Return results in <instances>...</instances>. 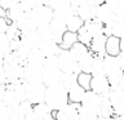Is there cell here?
Masks as SVG:
<instances>
[{"label":"cell","instance_id":"bcb514c9","mask_svg":"<svg viewBox=\"0 0 124 120\" xmlns=\"http://www.w3.org/2000/svg\"><path fill=\"white\" fill-rule=\"evenodd\" d=\"M8 25H9V21L7 19V17H3L0 15V35L5 34V31L8 29Z\"/></svg>","mask_w":124,"mask_h":120},{"label":"cell","instance_id":"4316f807","mask_svg":"<svg viewBox=\"0 0 124 120\" xmlns=\"http://www.w3.org/2000/svg\"><path fill=\"white\" fill-rule=\"evenodd\" d=\"M97 114H98V116H103V118H110L114 115V108H112V105L108 99V96H102V101L100 103Z\"/></svg>","mask_w":124,"mask_h":120},{"label":"cell","instance_id":"4dcf8cb0","mask_svg":"<svg viewBox=\"0 0 124 120\" xmlns=\"http://www.w3.org/2000/svg\"><path fill=\"white\" fill-rule=\"evenodd\" d=\"M91 75H92V76L105 75V62H103V57L96 56V54H94L93 63H92V68H91Z\"/></svg>","mask_w":124,"mask_h":120},{"label":"cell","instance_id":"8fae6325","mask_svg":"<svg viewBox=\"0 0 124 120\" xmlns=\"http://www.w3.org/2000/svg\"><path fill=\"white\" fill-rule=\"evenodd\" d=\"M116 18V12L112 7L107 5L106 3L101 4V5L97 7L96 10V19L102 23V25H110V23Z\"/></svg>","mask_w":124,"mask_h":120},{"label":"cell","instance_id":"b9f144b4","mask_svg":"<svg viewBox=\"0 0 124 120\" xmlns=\"http://www.w3.org/2000/svg\"><path fill=\"white\" fill-rule=\"evenodd\" d=\"M78 40L81 41L85 45H88V46H89V44H91V41H92V36L88 34V31L85 30L84 25H83V27H81L79 31H78Z\"/></svg>","mask_w":124,"mask_h":120},{"label":"cell","instance_id":"e575fe53","mask_svg":"<svg viewBox=\"0 0 124 120\" xmlns=\"http://www.w3.org/2000/svg\"><path fill=\"white\" fill-rule=\"evenodd\" d=\"M36 32H38V35H39V38H40L41 41H50V40H53V32H52V29H50L49 25L36 27Z\"/></svg>","mask_w":124,"mask_h":120},{"label":"cell","instance_id":"ba28073f","mask_svg":"<svg viewBox=\"0 0 124 120\" xmlns=\"http://www.w3.org/2000/svg\"><path fill=\"white\" fill-rule=\"evenodd\" d=\"M89 89L96 92L100 96H108V93L111 90V84L106 75H97L92 76Z\"/></svg>","mask_w":124,"mask_h":120},{"label":"cell","instance_id":"44dd1931","mask_svg":"<svg viewBox=\"0 0 124 120\" xmlns=\"http://www.w3.org/2000/svg\"><path fill=\"white\" fill-rule=\"evenodd\" d=\"M21 41H22L23 45L29 46L30 49L39 48L41 44V40H40V38H39L36 30L30 31V32H26V34H22L21 35Z\"/></svg>","mask_w":124,"mask_h":120},{"label":"cell","instance_id":"816d5d0a","mask_svg":"<svg viewBox=\"0 0 124 120\" xmlns=\"http://www.w3.org/2000/svg\"><path fill=\"white\" fill-rule=\"evenodd\" d=\"M25 120H41L39 116L35 114L34 111H31V112H29V114L26 115V118H25Z\"/></svg>","mask_w":124,"mask_h":120},{"label":"cell","instance_id":"836d02e7","mask_svg":"<svg viewBox=\"0 0 124 120\" xmlns=\"http://www.w3.org/2000/svg\"><path fill=\"white\" fill-rule=\"evenodd\" d=\"M76 81H78V74H65V72H62L61 79H60V84L69 90Z\"/></svg>","mask_w":124,"mask_h":120},{"label":"cell","instance_id":"603a6c76","mask_svg":"<svg viewBox=\"0 0 124 120\" xmlns=\"http://www.w3.org/2000/svg\"><path fill=\"white\" fill-rule=\"evenodd\" d=\"M69 50H70V53H71V56L75 58L78 62H79L80 60H83V58L87 56V54L91 53V49H89V46L85 45V44H83V43L79 41V40H78Z\"/></svg>","mask_w":124,"mask_h":120},{"label":"cell","instance_id":"91938a15","mask_svg":"<svg viewBox=\"0 0 124 120\" xmlns=\"http://www.w3.org/2000/svg\"><path fill=\"white\" fill-rule=\"evenodd\" d=\"M119 87L124 89V72H123V75H122V79H120V83H119Z\"/></svg>","mask_w":124,"mask_h":120},{"label":"cell","instance_id":"7402d4cb","mask_svg":"<svg viewBox=\"0 0 124 120\" xmlns=\"http://www.w3.org/2000/svg\"><path fill=\"white\" fill-rule=\"evenodd\" d=\"M105 50H106V54H108V56H119V53L122 52V49H120V38H116L114 35L107 36L106 44H105Z\"/></svg>","mask_w":124,"mask_h":120},{"label":"cell","instance_id":"3957f363","mask_svg":"<svg viewBox=\"0 0 124 120\" xmlns=\"http://www.w3.org/2000/svg\"><path fill=\"white\" fill-rule=\"evenodd\" d=\"M29 13L31 15V18H32L34 23L36 25V27L49 25L52 18L54 17V10L46 4H41V5L35 7Z\"/></svg>","mask_w":124,"mask_h":120},{"label":"cell","instance_id":"7c38bea8","mask_svg":"<svg viewBox=\"0 0 124 120\" xmlns=\"http://www.w3.org/2000/svg\"><path fill=\"white\" fill-rule=\"evenodd\" d=\"M50 29H52L53 32V40L57 43V44H61L62 41V36L63 34L67 31V27H66V21L65 19H61L58 17H53L52 21L49 23Z\"/></svg>","mask_w":124,"mask_h":120},{"label":"cell","instance_id":"9a60e30c","mask_svg":"<svg viewBox=\"0 0 124 120\" xmlns=\"http://www.w3.org/2000/svg\"><path fill=\"white\" fill-rule=\"evenodd\" d=\"M14 23L18 27V30L21 31V34H26V32H30V31L36 30V25L34 23L29 12H25Z\"/></svg>","mask_w":124,"mask_h":120},{"label":"cell","instance_id":"d6a6232c","mask_svg":"<svg viewBox=\"0 0 124 120\" xmlns=\"http://www.w3.org/2000/svg\"><path fill=\"white\" fill-rule=\"evenodd\" d=\"M83 25H84V21L78 14H74L66 19V27H67L69 31H72V32H78L83 27Z\"/></svg>","mask_w":124,"mask_h":120},{"label":"cell","instance_id":"ee69618b","mask_svg":"<svg viewBox=\"0 0 124 120\" xmlns=\"http://www.w3.org/2000/svg\"><path fill=\"white\" fill-rule=\"evenodd\" d=\"M69 0H48V5L52 8L53 10L60 9L61 7H63L65 4H67Z\"/></svg>","mask_w":124,"mask_h":120},{"label":"cell","instance_id":"11a10c76","mask_svg":"<svg viewBox=\"0 0 124 120\" xmlns=\"http://www.w3.org/2000/svg\"><path fill=\"white\" fill-rule=\"evenodd\" d=\"M118 1H119V0H105V3H106L107 5L112 7V8H114V9L116 8V5H118Z\"/></svg>","mask_w":124,"mask_h":120},{"label":"cell","instance_id":"c3c4849f","mask_svg":"<svg viewBox=\"0 0 124 120\" xmlns=\"http://www.w3.org/2000/svg\"><path fill=\"white\" fill-rule=\"evenodd\" d=\"M14 3H17V1H16V0H0V8L4 10H7V9H9Z\"/></svg>","mask_w":124,"mask_h":120},{"label":"cell","instance_id":"681fc988","mask_svg":"<svg viewBox=\"0 0 124 120\" xmlns=\"http://www.w3.org/2000/svg\"><path fill=\"white\" fill-rule=\"evenodd\" d=\"M22 44V41H21V38H18V39H12L10 40V50L12 52H16L18 48H19V45Z\"/></svg>","mask_w":124,"mask_h":120},{"label":"cell","instance_id":"d590c367","mask_svg":"<svg viewBox=\"0 0 124 120\" xmlns=\"http://www.w3.org/2000/svg\"><path fill=\"white\" fill-rule=\"evenodd\" d=\"M93 58H94V54L91 52L89 54H87V56H85L83 60L79 61V68H80V71L91 74V68H92V63H93Z\"/></svg>","mask_w":124,"mask_h":120},{"label":"cell","instance_id":"ab89813d","mask_svg":"<svg viewBox=\"0 0 124 120\" xmlns=\"http://www.w3.org/2000/svg\"><path fill=\"white\" fill-rule=\"evenodd\" d=\"M21 3L23 5L25 12H31V9H34L38 5H41V4L48 5V0H21Z\"/></svg>","mask_w":124,"mask_h":120},{"label":"cell","instance_id":"8992f818","mask_svg":"<svg viewBox=\"0 0 124 120\" xmlns=\"http://www.w3.org/2000/svg\"><path fill=\"white\" fill-rule=\"evenodd\" d=\"M108 99L114 108V115L124 116V89L120 87L111 88L108 93Z\"/></svg>","mask_w":124,"mask_h":120},{"label":"cell","instance_id":"74e56055","mask_svg":"<svg viewBox=\"0 0 124 120\" xmlns=\"http://www.w3.org/2000/svg\"><path fill=\"white\" fill-rule=\"evenodd\" d=\"M10 52V39L5 34L0 35V56H5Z\"/></svg>","mask_w":124,"mask_h":120},{"label":"cell","instance_id":"5b68a950","mask_svg":"<svg viewBox=\"0 0 124 120\" xmlns=\"http://www.w3.org/2000/svg\"><path fill=\"white\" fill-rule=\"evenodd\" d=\"M45 90L46 85L43 81H40V83H26V99L32 105L44 102Z\"/></svg>","mask_w":124,"mask_h":120},{"label":"cell","instance_id":"6da1fadb","mask_svg":"<svg viewBox=\"0 0 124 120\" xmlns=\"http://www.w3.org/2000/svg\"><path fill=\"white\" fill-rule=\"evenodd\" d=\"M44 102L52 108V111H58L70 102L67 89L63 88L60 83L46 87Z\"/></svg>","mask_w":124,"mask_h":120},{"label":"cell","instance_id":"d4e9b609","mask_svg":"<svg viewBox=\"0 0 124 120\" xmlns=\"http://www.w3.org/2000/svg\"><path fill=\"white\" fill-rule=\"evenodd\" d=\"M23 13H25L23 5H22L21 1H18V3H14L9 9L5 10V17L9 22H16Z\"/></svg>","mask_w":124,"mask_h":120},{"label":"cell","instance_id":"e0dca14e","mask_svg":"<svg viewBox=\"0 0 124 120\" xmlns=\"http://www.w3.org/2000/svg\"><path fill=\"white\" fill-rule=\"evenodd\" d=\"M106 39H107V36L105 34L100 35V36L93 38L92 41H91V44H89V49H91V52L93 54H96V56H101V57L106 56V50H105Z\"/></svg>","mask_w":124,"mask_h":120},{"label":"cell","instance_id":"7bdbcfd3","mask_svg":"<svg viewBox=\"0 0 124 120\" xmlns=\"http://www.w3.org/2000/svg\"><path fill=\"white\" fill-rule=\"evenodd\" d=\"M30 48L29 46H26V45H23V44H21L19 45V48L16 50V53H17V56H18V58L21 60L23 63L26 62V60H27V57H29V53H30Z\"/></svg>","mask_w":124,"mask_h":120},{"label":"cell","instance_id":"cb8c5ba5","mask_svg":"<svg viewBox=\"0 0 124 120\" xmlns=\"http://www.w3.org/2000/svg\"><path fill=\"white\" fill-rule=\"evenodd\" d=\"M40 50L41 53L44 54L45 57H50V56H58L61 52V46L60 44H57L54 40H50V41H41L40 44Z\"/></svg>","mask_w":124,"mask_h":120},{"label":"cell","instance_id":"9f6ffc18","mask_svg":"<svg viewBox=\"0 0 124 120\" xmlns=\"http://www.w3.org/2000/svg\"><path fill=\"white\" fill-rule=\"evenodd\" d=\"M118 58H119L120 66H122V70L124 71V52H120V53H119V56H118Z\"/></svg>","mask_w":124,"mask_h":120},{"label":"cell","instance_id":"680465c9","mask_svg":"<svg viewBox=\"0 0 124 120\" xmlns=\"http://www.w3.org/2000/svg\"><path fill=\"white\" fill-rule=\"evenodd\" d=\"M5 88H7L5 84H0V101H1V98H3V94H4V92H5Z\"/></svg>","mask_w":124,"mask_h":120},{"label":"cell","instance_id":"60d3db41","mask_svg":"<svg viewBox=\"0 0 124 120\" xmlns=\"http://www.w3.org/2000/svg\"><path fill=\"white\" fill-rule=\"evenodd\" d=\"M5 35L8 38L10 39H18V38H21V31L18 30V27L16 26V23L14 22H9V25H8V29L5 31Z\"/></svg>","mask_w":124,"mask_h":120},{"label":"cell","instance_id":"94428289","mask_svg":"<svg viewBox=\"0 0 124 120\" xmlns=\"http://www.w3.org/2000/svg\"><path fill=\"white\" fill-rule=\"evenodd\" d=\"M120 49H122V52H124V36L120 38Z\"/></svg>","mask_w":124,"mask_h":120},{"label":"cell","instance_id":"7dc6e473","mask_svg":"<svg viewBox=\"0 0 124 120\" xmlns=\"http://www.w3.org/2000/svg\"><path fill=\"white\" fill-rule=\"evenodd\" d=\"M8 114V106L3 101H0V120H5Z\"/></svg>","mask_w":124,"mask_h":120},{"label":"cell","instance_id":"6125c7cd","mask_svg":"<svg viewBox=\"0 0 124 120\" xmlns=\"http://www.w3.org/2000/svg\"><path fill=\"white\" fill-rule=\"evenodd\" d=\"M4 67V58L3 56H0V68H3Z\"/></svg>","mask_w":124,"mask_h":120},{"label":"cell","instance_id":"7a4b0ae2","mask_svg":"<svg viewBox=\"0 0 124 120\" xmlns=\"http://www.w3.org/2000/svg\"><path fill=\"white\" fill-rule=\"evenodd\" d=\"M103 62H105V75L107 76L108 81H110L111 88L119 87L120 79H122V75L124 71L122 70L118 56H108V54H106L103 57Z\"/></svg>","mask_w":124,"mask_h":120},{"label":"cell","instance_id":"8d00e7d4","mask_svg":"<svg viewBox=\"0 0 124 120\" xmlns=\"http://www.w3.org/2000/svg\"><path fill=\"white\" fill-rule=\"evenodd\" d=\"M91 79H92V75L88 72H83L80 71L78 74V84L81 85L85 90H88L89 89V85H91Z\"/></svg>","mask_w":124,"mask_h":120},{"label":"cell","instance_id":"9c48e42d","mask_svg":"<svg viewBox=\"0 0 124 120\" xmlns=\"http://www.w3.org/2000/svg\"><path fill=\"white\" fill-rule=\"evenodd\" d=\"M43 72H44L43 66L25 63L23 65V81L25 83H40L43 81Z\"/></svg>","mask_w":124,"mask_h":120},{"label":"cell","instance_id":"6f0895ef","mask_svg":"<svg viewBox=\"0 0 124 120\" xmlns=\"http://www.w3.org/2000/svg\"><path fill=\"white\" fill-rule=\"evenodd\" d=\"M87 1L93 4V5H96V7H98V5H101V4L105 3V0H87Z\"/></svg>","mask_w":124,"mask_h":120},{"label":"cell","instance_id":"484cf974","mask_svg":"<svg viewBox=\"0 0 124 120\" xmlns=\"http://www.w3.org/2000/svg\"><path fill=\"white\" fill-rule=\"evenodd\" d=\"M44 61H45V56L41 53L40 48H34L30 50L29 57H27L25 63L35 65V66H43L44 67Z\"/></svg>","mask_w":124,"mask_h":120},{"label":"cell","instance_id":"db71d44e","mask_svg":"<svg viewBox=\"0 0 124 120\" xmlns=\"http://www.w3.org/2000/svg\"><path fill=\"white\" fill-rule=\"evenodd\" d=\"M97 120H120L119 116H116V115H112L110 116V118H103V116H98L97 118Z\"/></svg>","mask_w":124,"mask_h":120},{"label":"cell","instance_id":"ac0fdd59","mask_svg":"<svg viewBox=\"0 0 124 120\" xmlns=\"http://www.w3.org/2000/svg\"><path fill=\"white\" fill-rule=\"evenodd\" d=\"M8 77V83H17V81H23V63L4 67Z\"/></svg>","mask_w":124,"mask_h":120},{"label":"cell","instance_id":"83f0119b","mask_svg":"<svg viewBox=\"0 0 124 120\" xmlns=\"http://www.w3.org/2000/svg\"><path fill=\"white\" fill-rule=\"evenodd\" d=\"M69 99L70 102H75V103H80V101L83 99V96L85 93V89L81 85L78 84V81L69 89Z\"/></svg>","mask_w":124,"mask_h":120},{"label":"cell","instance_id":"30bf717a","mask_svg":"<svg viewBox=\"0 0 124 120\" xmlns=\"http://www.w3.org/2000/svg\"><path fill=\"white\" fill-rule=\"evenodd\" d=\"M101 101H102V96L97 94L96 92L88 89V90H85V93H84L83 99L80 101V106L84 107V108H88V110H92L94 112H98V107H100Z\"/></svg>","mask_w":124,"mask_h":120},{"label":"cell","instance_id":"f1b7e54d","mask_svg":"<svg viewBox=\"0 0 124 120\" xmlns=\"http://www.w3.org/2000/svg\"><path fill=\"white\" fill-rule=\"evenodd\" d=\"M74 14H76V8H74L70 3L67 4H65L63 7H61L60 9H57V10H54V17H58V18H61V19H67L70 18L71 15Z\"/></svg>","mask_w":124,"mask_h":120},{"label":"cell","instance_id":"277c9868","mask_svg":"<svg viewBox=\"0 0 124 120\" xmlns=\"http://www.w3.org/2000/svg\"><path fill=\"white\" fill-rule=\"evenodd\" d=\"M58 67L62 72L65 74H79V62L71 56L70 50L67 49H61L58 54Z\"/></svg>","mask_w":124,"mask_h":120},{"label":"cell","instance_id":"ffe728a7","mask_svg":"<svg viewBox=\"0 0 124 120\" xmlns=\"http://www.w3.org/2000/svg\"><path fill=\"white\" fill-rule=\"evenodd\" d=\"M84 27H85V30L88 31V34L92 36V39L105 34L103 32L105 31V25H102V23H101L98 19H96V18L84 22Z\"/></svg>","mask_w":124,"mask_h":120},{"label":"cell","instance_id":"f907efd6","mask_svg":"<svg viewBox=\"0 0 124 120\" xmlns=\"http://www.w3.org/2000/svg\"><path fill=\"white\" fill-rule=\"evenodd\" d=\"M0 84H8V77H7V74H5V70L0 68Z\"/></svg>","mask_w":124,"mask_h":120},{"label":"cell","instance_id":"52a82bcc","mask_svg":"<svg viewBox=\"0 0 124 120\" xmlns=\"http://www.w3.org/2000/svg\"><path fill=\"white\" fill-rule=\"evenodd\" d=\"M80 103L69 102L58 111H54V120H79Z\"/></svg>","mask_w":124,"mask_h":120},{"label":"cell","instance_id":"f5cc1de1","mask_svg":"<svg viewBox=\"0 0 124 120\" xmlns=\"http://www.w3.org/2000/svg\"><path fill=\"white\" fill-rule=\"evenodd\" d=\"M85 1H87V0H69V3L71 4L74 8H78L79 5H81V4L85 3Z\"/></svg>","mask_w":124,"mask_h":120},{"label":"cell","instance_id":"f6af8a7d","mask_svg":"<svg viewBox=\"0 0 124 120\" xmlns=\"http://www.w3.org/2000/svg\"><path fill=\"white\" fill-rule=\"evenodd\" d=\"M115 12H116V18H123L124 19V0H119L118 1Z\"/></svg>","mask_w":124,"mask_h":120},{"label":"cell","instance_id":"4fadbf2b","mask_svg":"<svg viewBox=\"0 0 124 120\" xmlns=\"http://www.w3.org/2000/svg\"><path fill=\"white\" fill-rule=\"evenodd\" d=\"M62 71L60 67H44V72H43V83L46 87L49 85H54L60 83Z\"/></svg>","mask_w":124,"mask_h":120},{"label":"cell","instance_id":"f35d334b","mask_svg":"<svg viewBox=\"0 0 124 120\" xmlns=\"http://www.w3.org/2000/svg\"><path fill=\"white\" fill-rule=\"evenodd\" d=\"M97 118H98L97 112L84 108L81 106L79 107V120H97Z\"/></svg>","mask_w":124,"mask_h":120},{"label":"cell","instance_id":"f546056e","mask_svg":"<svg viewBox=\"0 0 124 120\" xmlns=\"http://www.w3.org/2000/svg\"><path fill=\"white\" fill-rule=\"evenodd\" d=\"M78 41V32H72V31H66L62 36V41H61V49H70L71 46Z\"/></svg>","mask_w":124,"mask_h":120},{"label":"cell","instance_id":"1f68e13d","mask_svg":"<svg viewBox=\"0 0 124 120\" xmlns=\"http://www.w3.org/2000/svg\"><path fill=\"white\" fill-rule=\"evenodd\" d=\"M32 111H34L40 119L48 118V116H52V115L54 114V111H52V108H50L45 102H40V103L34 105Z\"/></svg>","mask_w":124,"mask_h":120},{"label":"cell","instance_id":"5bb4252c","mask_svg":"<svg viewBox=\"0 0 124 120\" xmlns=\"http://www.w3.org/2000/svg\"><path fill=\"white\" fill-rule=\"evenodd\" d=\"M103 32L106 36L114 35L116 38H123L124 36V19L123 18H115L110 25L105 26Z\"/></svg>","mask_w":124,"mask_h":120},{"label":"cell","instance_id":"d6986e66","mask_svg":"<svg viewBox=\"0 0 124 120\" xmlns=\"http://www.w3.org/2000/svg\"><path fill=\"white\" fill-rule=\"evenodd\" d=\"M1 101L7 105L8 107H16L22 102V99L19 98L17 92H16L9 84H7V88H5V92H4V94H3Z\"/></svg>","mask_w":124,"mask_h":120},{"label":"cell","instance_id":"2e32d148","mask_svg":"<svg viewBox=\"0 0 124 120\" xmlns=\"http://www.w3.org/2000/svg\"><path fill=\"white\" fill-rule=\"evenodd\" d=\"M96 10H97L96 5L85 1V3H83L81 5H79L76 8V14L79 15L84 22H87V21H89V19L96 18Z\"/></svg>","mask_w":124,"mask_h":120}]
</instances>
